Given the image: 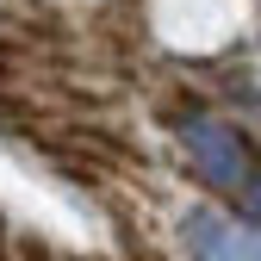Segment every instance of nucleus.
Wrapping results in <instances>:
<instances>
[{
	"label": "nucleus",
	"instance_id": "1",
	"mask_svg": "<svg viewBox=\"0 0 261 261\" xmlns=\"http://www.w3.org/2000/svg\"><path fill=\"white\" fill-rule=\"evenodd\" d=\"M187 249L199 255V261H261V237L243 230V224L212 218V212L187 218Z\"/></svg>",
	"mask_w": 261,
	"mask_h": 261
},
{
	"label": "nucleus",
	"instance_id": "2",
	"mask_svg": "<svg viewBox=\"0 0 261 261\" xmlns=\"http://www.w3.org/2000/svg\"><path fill=\"white\" fill-rule=\"evenodd\" d=\"M199 168H205V180H218V187L243 180V143L224 137V130H212V137L199 143Z\"/></svg>",
	"mask_w": 261,
	"mask_h": 261
}]
</instances>
